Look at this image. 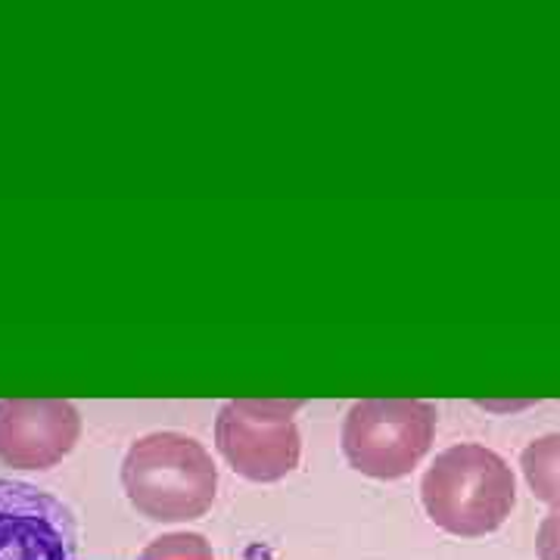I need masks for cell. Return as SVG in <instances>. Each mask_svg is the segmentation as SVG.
I'll use <instances>...</instances> for the list:
<instances>
[{"label": "cell", "instance_id": "6da1fadb", "mask_svg": "<svg viewBox=\"0 0 560 560\" xmlns=\"http://www.w3.org/2000/svg\"><path fill=\"white\" fill-rule=\"evenodd\" d=\"M427 517L442 533L480 539L504 526L517 504V480L511 464L480 442L445 448L420 480Z\"/></svg>", "mask_w": 560, "mask_h": 560}, {"label": "cell", "instance_id": "7a4b0ae2", "mask_svg": "<svg viewBox=\"0 0 560 560\" xmlns=\"http://www.w3.org/2000/svg\"><path fill=\"white\" fill-rule=\"evenodd\" d=\"M121 489L147 521H197L215 501L219 467L194 436L172 430L150 433L121 460Z\"/></svg>", "mask_w": 560, "mask_h": 560}, {"label": "cell", "instance_id": "3957f363", "mask_svg": "<svg viewBox=\"0 0 560 560\" xmlns=\"http://www.w3.org/2000/svg\"><path fill=\"white\" fill-rule=\"evenodd\" d=\"M436 420L433 401H355L342 420V455L371 480H401L433 448Z\"/></svg>", "mask_w": 560, "mask_h": 560}, {"label": "cell", "instance_id": "277c9868", "mask_svg": "<svg viewBox=\"0 0 560 560\" xmlns=\"http://www.w3.org/2000/svg\"><path fill=\"white\" fill-rule=\"evenodd\" d=\"M302 401L234 399L215 418V445L228 467L249 482L287 480L302 458V436L293 415Z\"/></svg>", "mask_w": 560, "mask_h": 560}, {"label": "cell", "instance_id": "5b68a950", "mask_svg": "<svg viewBox=\"0 0 560 560\" xmlns=\"http://www.w3.org/2000/svg\"><path fill=\"white\" fill-rule=\"evenodd\" d=\"M0 560H79L69 504L32 482L0 480Z\"/></svg>", "mask_w": 560, "mask_h": 560}, {"label": "cell", "instance_id": "8992f818", "mask_svg": "<svg viewBox=\"0 0 560 560\" xmlns=\"http://www.w3.org/2000/svg\"><path fill=\"white\" fill-rule=\"evenodd\" d=\"M81 436V415L62 399L0 401V460L13 470L57 467Z\"/></svg>", "mask_w": 560, "mask_h": 560}, {"label": "cell", "instance_id": "52a82bcc", "mask_svg": "<svg viewBox=\"0 0 560 560\" xmlns=\"http://www.w3.org/2000/svg\"><path fill=\"white\" fill-rule=\"evenodd\" d=\"M521 470L529 492L551 511H560V433L529 442L521 455Z\"/></svg>", "mask_w": 560, "mask_h": 560}, {"label": "cell", "instance_id": "ba28073f", "mask_svg": "<svg viewBox=\"0 0 560 560\" xmlns=\"http://www.w3.org/2000/svg\"><path fill=\"white\" fill-rule=\"evenodd\" d=\"M138 560H215V551L200 533H168L150 541Z\"/></svg>", "mask_w": 560, "mask_h": 560}, {"label": "cell", "instance_id": "9c48e42d", "mask_svg": "<svg viewBox=\"0 0 560 560\" xmlns=\"http://www.w3.org/2000/svg\"><path fill=\"white\" fill-rule=\"evenodd\" d=\"M536 551H539V560H560V511H551L548 517H541Z\"/></svg>", "mask_w": 560, "mask_h": 560}, {"label": "cell", "instance_id": "30bf717a", "mask_svg": "<svg viewBox=\"0 0 560 560\" xmlns=\"http://www.w3.org/2000/svg\"><path fill=\"white\" fill-rule=\"evenodd\" d=\"M480 408L486 411H521V408H529L533 399H521V401H477Z\"/></svg>", "mask_w": 560, "mask_h": 560}]
</instances>
